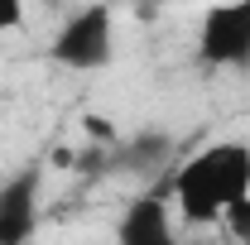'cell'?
Segmentation results:
<instances>
[{
	"label": "cell",
	"instance_id": "1",
	"mask_svg": "<svg viewBox=\"0 0 250 245\" xmlns=\"http://www.w3.org/2000/svg\"><path fill=\"white\" fill-rule=\"evenodd\" d=\"M111 58H116V10L106 0L72 10L48 43V62H58L67 72H101L111 67Z\"/></svg>",
	"mask_w": 250,
	"mask_h": 245
},
{
	"label": "cell",
	"instance_id": "2",
	"mask_svg": "<svg viewBox=\"0 0 250 245\" xmlns=\"http://www.w3.org/2000/svg\"><path fill=\"white\" fill-rule=\"evenodd\" d=\"M197 58L207 67H250V0H217L202 10Z\"/></svg>",
	"mask_w": 250,
	"mask_h": 245
},
{
	"label": "cell",
	"instance_id": "3",
	"mask_svg": "<svg viewBox=\"0 0 250 245\" xmlns=\"http://www.w3.org/2000/svg\"><path fill=\"white\" fill-rule=\"evenodd\" d=\"M43 216V168L29 163L0 183V245H29Z\"/></svg>",
	"mask_w": 250,
	"mask_h": 245
},
{
	"label": "cell",
	"instance_id": "4",
	"mask_svg": "<svg viewBox=\"0 0 250 245\" xmlns=\"http://www.w3.org/2000/svg\"><path fill=\"white\" fill-rule=\"evenodd\" d=\"M116 245H188L178 236V221H173L168 187L140 192L135 202H125L121 221H116Z\"/></svg>",
	"mask_w": 250,
	"mask_h": 245
},
{
	"label": "cell",
	"instance_id": "5",
	"mask_svg": "<svg viewBox=\"0 0 250 245\" xmlns=\"http://www.w3.org/2000/svg\"><path fill=\"white\" fill-rule=\"evenodd\" d=\"M202 159H207V168H212V183H217L226 212H231L236 202H250V144L246 140L202 144Z\"/></svg>",
	"mask_w": 250,
	"mask_h": 245
},
{
	"label": "cell",
	"instance_id": "6",
	"mask_svg": "<svg viewBox=\"0 0 250 245\" xmlns=\"http://www.w3.org/2000/svg\"><path fill=\"white\" fill-rule=\"evenodd\" d=\"M226 226H231L236 245H250V202H236V207L226 212Z\"/></svg>",
	"mask_w": 250,
	"mask_h": 245
},
{
	"label": "cell",
	"instance_id": "7",
	"mask_svg": "<svg viewBox=\"0 0 250 245\" xmlns=\"http://www.w3.org/2000/svg\"><path fill=\"white\" fill-rule=\"evenodd\" d=\"M24 29V0H0V34Z\"/></svg>",
	"mask_w": 250,
	"mask_h": 245
},
{
	"label": "cell",
	"instance_id": "8",
	"mask_svg": "<svg viewBox=\"0 0 250 245\" xmlns=\"http://www.w3.org/2000/svg\"><path fill=\"white\" fill-rule=\"evenodd\" d=\"M106 5H111V0H106ZM116 5H140V10H145V5H159V0H116Z\"/></svg>",
	"mask_w": 250,
	"mask_h": 245
}]
</instances>
